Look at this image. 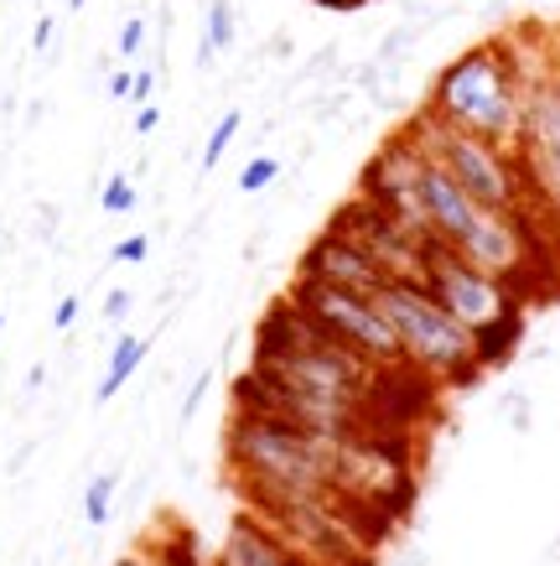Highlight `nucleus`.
Returning a JSON list of instances; mask_svg holds the SVG:
<instances>
[{
    "mask_svg": "<svg viewBox=\"0 0 560 566\" xmlns=\"http://www.w3.org/2000/svg\"><path fill=\"white\" fill-rule=\"evenodd\" d=\"M255 369L286 379L296 390L342 400V406H353V411H363V416H373V400L384 390H394V379L410 375V369H400V375L373 369L369 359H358L353 348H342L327 327H317L296 302H286V296H281V302L265 312V323H260Z\"/></svg>",
    "mask_w": 560,
    "mask_h": 566,
    "instance_id": "f257e3e1",
    "label": "nucleus"
},
{
    "mask_svg": "<svg viewBox=\"0 0 560 566\" xmlns=\"http://www.w3.org/2000/svg\"><path fill=\"white\" fill-rule=\"evenodd\" d=\"M421 109L436 115L442 125H452V130L514 146L519 125H525V73H519L514 42L509 36H493V42H477V48L457 52L431 78Z\"/></svg>",
    "mask_w": 560,
    "mask_h": 566,
    "instance_id": "f03ea898",
    "label": "nucleus"
},
{
    "mask_svg": "<svg viewBox=\"0 0 560 566\" xmlns=\"http://www.w3.org/2000/svg\"><path fill=\"white\" fill-rule=\"evenodd\" d=\"M421 198H425V223H431V244H446L452 255L498 275L504 286H519L529 275V260L540 255L535 250V219L477 203L473 192H462L431 156L421 167Z\"/></svg>",
    "mask_w": 560,
    "mask_h": 566,
    "instance_id": "7ed1b4c3",
    "label": "nucleus"
},
{
    "mask_svg": "<svg viewBox=\"0 0 560 566\" xmlns=\"http://www.w3.org/2000/svg\"><path fill=\"white\" fill-rule=\"evenodd\" d=\"M332 447L338 437H317L281 416L234 411L223 452L244 499L260 494H332Z\"/></svg>",
    "mask_w": 560,
    "mask_h": 566,
    "instance_id": "20e7f679",
    "label": "nucleus"
},
{
    "mask_svg": "<svg viewBox=\"0 0 560 566\" xmlns=\"http://www.w3.org/2000/svg\"><path fill=\"white\" fill-rule=\"evenodd\" d=\"M400 130H405V136L415 140V151L431 156L462 192H473L477 203L519 213V219H545L540 208H535V198H529L525 167H519L514 146L467 136V130H452V125H442L436 115H425V109H415Z\"/></svg>",
    "mask_w": 560,
    "mask_h": 566,
    "instance_id": "39448f33",
    "label": "nucleus"
},
{
    "mask_svg": "<svg viewBox=\"0 0 560 566\" xmlns=\"http://www.w3.org/2000/svg\"><path fill=\"white\" fill-rule=\"evenodd\" d=\"M373 296V307L384 312V323L394 327V338L405 348V359L436 385H467L477 375L473 354V327H462L452 312L425 292L421 281H384Z\"/></svg>",
    "mask_w": 560,
    "mask_h": 566,
    "instance_id": "423d86ee",
    "label": "nucleus"
},
{
    "mask_svg": "<svg viewBox=\"0 0 560 566\" xmlns=\"http://www.w3.org/2000/svg\"><path fill=\"white\" fill-rule=\"evenodd\" d=\"M514 57H519V52H514ZM519 73H525V125H519V140H514V156H519V167H525L535 208L560 229V73H556V48L540 57V69H529L525 57H519Z\"/></svg>",
    "mask_w": 560,
    "mask_h": 566,
    "instance_id": "0eeeda50",
    "label": "nucleus"
},
{
    "mask_svg": "<svg viewBox=\"0 0 560 566\" xmlns=\"http://www.w3.org/2000/svg\"><path fill=\"white\" fill-rule=\"evenodd\" d=\"M286 302H296L311 323L327 327L342 348H353L358 359H369L373 369H390V375L415 369V364L405 359L400 338H394V327L384 323V312L373 307V296L342 292V286H327V281H311V275H296Z\"/></svg>",
    "mask_w": 560,
    "mask_h": 566,
    "instance_id": "6e6552de",
    "label": "nucleus"
},
{
    "mask_svg": "<svg viewBox=\"0 0 560 566\" xmlns=\"http://www.w3.org/2000/svg\"><path fill=\"white\" fill-rule=\"evenodd\" d=\"M415 281H421L425 292L436 296L462 327H483V323H493L498 312L514 307V286H504L498 275L467 265V260L452 255L446 244H425L421 275H415Z\"/></svg>",
    "mask_w": 560,
    "mask_h": 566,
    "instance_id": "1a4fd4ad",
    "label": "nucleus"
},
{
    "mask_svg": "<svg viewBox=\"0 0 560 566\" xmlns=\"http://www.w3.org/2000/svg\"><path fill=\"white\" fill-rule=\"evenodd\" d=\"M421 167L425 156L415 151V140L400 130L379 151L369 156V167L358 177V198H369L373 208H384L390 219H400L415 240L431 244V223H425V198H421Z\"/></svg>",
    "mask_w": 560,
    "mask_h": 566,
    "instance_id": "9d476101",
    "label": "nucleus"
},
{
    "mask_svg": "<svg viewBox=\"0 0 560 566\" xmlns=\"http://www.w3.org/2000/svg\"><path fill=\"white\" fill-rule=\"evenodd\" d=\"M327 223L342 229V234H353V240L384 265V275H394V281H415V275H421L425 240H415L405 223L390 219L384 208H373L369 198H348Z\"/></svg>",
    "mask_w": 560,
    "mask_h": 566,
    "instance_id": "9b49d317",
    "label": "nucleus"
},
{
    "mask_svg": "<svg viewBox=\"0 0 560 566\" xmlns=\"http://www.w3.org/2000/svg\"><path fill=\"white\" fill-rule=\"evenodd\" d=\"M296 275H311V281H327V286H342V292H379L390 275H384V265L363 250V244L353 240V234H342V229H332L327 223L317 240L302 250V260H296Z\"/></svg>",
    "mask_w": 560,
    "mask_h": 566,
    "instance_id": "f8f14e48",
    "label": "nucleus"
},
{
    "mask_svg": "<svg viewBox=\"0 0 560 566\" xmlns=\"http://www.w3.org/2000/svg\"><path fill=\"white\" fill-rule=\"evenodd\" d=\"M213 566H317V562H306L296 546H286L281 535L265 525L260 515H244L229 525V535H223V546L219 556H213Z\"/></svg>",
    "mask_w": 560,
    "mask_h": 566,
    "instance_id": "ddd939ff",
    "label": "nucleus"
},
{
    "mask_svg": "<svg viewBox=\"0 0 560 566\" xmlns=\"http://www.w3.org/2000/svg\"><path fill=\"white\" fill-rule=\"evenodd\" d=\"M525 344V307L514 302L509 312H498L493 323L473 327V354H477V369H498V364L514 359V348Z\"/></svg>",
    "mask_w": 560,
    "mask_h": 566,
    "instance_id": "4468645a",
    "label": "nucleus"
},
{
    "mask_svg": "<svg viewBox=\"0 0 560 566\" xmlns=\"http://www.w3.org/2000/svg\"><path fill=\"white\" fill-rule=\"evenodd\" d=\"M146 354H151V338H136V333H119L115 348H109V369H104L99 390H94V400H115L125 385H130V375H136L140 364H146Z\"/></svg>",
    "mask_w": 560,
    "mask_h": 566,
    "instance_id": "2eb2a0df",
    "label": "nucleus"
},
{
    "mask_svg": "<svg viewBox=\"0 0 560 566\" xmlns=\"http://www.w3.org/2000/svg\"><path fill=\"white\" fill-rule=\"evenodd\" d=\"M229 48H234V0H208V36L198 63H213V52H229Z\"/></svg>",
    "mask_w": 560,
    "mask_h": 566,
    "instance_id": "dca6fc26",
    "label": "nucleus"
},
{
    "mask_svg": "<svg viewBox=\"0 0 560 566\" xmlns=\"http://www.w3.org/2000/svg\"><path fill=\"white\" fill-rule=\"evenodd\" d=\"M239 109H229V115H219V125H213V130H208V140H203V172H213V167H219L223 161V151H229V146H234V136H239Z\"/></svg>",
    "mask_w": 560,
    "mask_h": 566,
    "instance_id": "f3484780",
    "label": "nucleus"
},
{
    "mask_svg": "<svg viewBox=\"0 0 560 566\" xmlns=\"http://www.w3.org/2000/svg\"><path fill=\"white\" fill-rule=\"evenodd\" d=\"M115 473H99V479L88 483V494H84V520L88 525H104L109 520V510H115Z\"/></svg>",
    "mask_w": 560,
    "mask_h": 566,
    "instance_id": "a211bd4d",
    "label": "nucleus"
},
{
    "mask_svg": "<svg viewBox=\"0 0 560 566\" xmlns=\"http://www.w3.org/2000/svg\"><path fill=\"white\" fill-rule=\"evenodd\" d=\"M275 182H281V161H275V156H255V161L239 172V192H250V198L275 188Z\"/></svg>",
    "mask_w": 560,
    "mask_h": 566,
    "instance_id": "6ab92c4d",
    "label": "nucleus"
},
{
    "mask_svg": "<svg viewBox=\"0 0 560 566\" xmlns=\"http://www.w3.org/2000/svg\"><path fill=\"white\" fill-rule=\"evenodd\" d=\"M136 182H130V177L125 172H115L109 177V182H104V192H99V208L104 213H130V208H136Z\"/></svg>",
    "mask_w": 560,
    "mask_h": 566,
    "instance_id": "aec40b11",
    "label": "nucleus"
},
{
    "mask_svg": "<svg viewBox=\"0 0 560 566\" xmlns=\"http://www.w3.org/2000/svg\"><path fill=\"white\" fill-rule=\"evenodd\" d=\"M151 556L161 566H213L208 556H198V546L187 541V535H177V541H161V546H151Z\"/></svg>",
    "mask_w": 560,
    "mask_h": 566,
    "instance_id": "412c9836",
    "label": "nucleus"
},
{
    "mask_svg": "<svg viewBox=\"0 0 560 566\" xmlns=\"http://www.w3.org/2000/svg\"><path fill=\"white\" fill-rule=\"evenodd\" d=\"M109 255H115L119 265H140V260L151 255V240H146V234H125V240H119Z\"/></svg>",
    "mask_w": 560,
    "mask_h": 566,
    "instance_id": "4be33fe9",
    "label": "nucleus"
},
{
    "mask_svg": "<svg viewBox=\"0 0 560 566\" xmlns=\"http://www.w3.org/2000/svg\"><path fill=\"white\" fill-rule=\"evenodd\" d=\"M115 48H119V57H136V52L146 48V21H140V17L125 21V27H119V42H115Z\"/></svg>",
    "mask_w": 560,
    "mask_h": 566,
    "instance_id": "5701e85b",
    "label": "nucleus"
},
{
    "mask_svg": "<svg viewBox=\"0 0 560 566\" xmlns=\"http://www.w3.org/2000/svg\"><path fill=\"white\" fill-rule=\"evenodd\" d=\"M151 88H156V73L151 69L130 73V99H136V104H151Z\"/></svg>",
    "mask_w": 560,
    "mask_h": 566,
    "instance_id": "b1692460",
    "label": "nucleus"
},
{
    "mask_svg": "<svg viewBox=\"0 0 560 566\" xmlns=\"http://www.w3.org/2000/svg\"><path fill=\"white\" fill-rule=\"evenodd\" d=\"M73 323H78V296H63L57 312H52V327H57V333H68Z\"/></svg>",
    "mask_w": 560,
    "mask_h": 566,
    "instance_id": "393cba45",
    "label": "nucleus"
},
{
    "mask_svg": "<svg viewBox=\"0 0 560 566\" xmlns=\"http://www.w3.org/2000/svg\"><path fill=\"white\" fill-rule=\"evenodd\" d=\"M130 302H136L130 292H109V296H104V317H109V323H125V312H130Z\"/></svg>",
    "mask_w": 560,
    "mask_h": 566,
    "instance_id": "a878e982",
    "label": "nucleus"
},
{
    "mask_svg": "<svg viewBox=\"0 0 560 566\" xmlns=\"http://www.w3.org/2000/svg\"><path fill=\"white\" fill-rule=\"evenodd\" d=\"M156 125H161V109H156V104H140V115H136V136H151Z\"/></svg>",
    "mask_w": 560,
    "mask_h": 566,
    "instance_id": "bb28decb",
    "label": "nucleus"
},
{
    "mask_svg": "<svg viewBox=\"0 0 560 566\" xmlns=\"http://www.w3.org/2000/svg\"><path fill=\"white\" fill-rule=\"evenodd\" d=\"M203 395H208V375H198V385L187 390V400H182V416H192L198 406H203Z\"/></svg>",
    "mask_w": 560,
    "mask_h": 566,
    "instance_id": "cd10ccee",
    "label": "nucleus"
},
{
    "mask_svg": "<svg viewBox=\"0 0 560 566\" xmlns=\"http://www.w3.org/2000/svg\"><path fill=\"white\" fill-rule=\"evenodd\" d=\"M47 42H52V21L42 17V21H36V32H32V48H36V52H47Z\"/></svg>",
    "mask_w": 560,
    "mask_h": 566,
    "instance_id": "c85d7f7f",
    "label": "nucleus"
},
{
    "mask_svg": "<svg viewBox=\"0 0 560 566\" xmlns=\"http://www.w3.org/2000/svg\"><path fill=\"white\" fill-rule=\"evenodd\" d=\"M311 6H323V11H358V6H369V0H311Z\"/></svg>",
    "mask_w": 560,
    "mask_h": 566,
    "instance_id": "c756f323",
    "label": "nucleus"
},
{
    "mask_svg": "<svg viewBox=\"0 0 560 566\" xmlns=\"http://www.w3.org/2000/svg\"><path fill=\"white\" fill-rule=\"evenodd\" d=\"M109 94H115V99H130V73H115V78H109Z\"/></svg>",
    "mask_w": 560,
    "mask_h": 566,
    "instance_id": "7c9ffc66",
    "label": "nucleus"
},
{
    "mask_svg": "<svg viewBox=\"0 0 560 566\" xmlns=\"http://www.w3.org/2000/svg\"><path fill=\"white\" fill-rule=\"evenodd\" d=\"M115 566H156V562H151V551H136V556H119Z\"/></svg>",
    "mask_w": 560,
    "mask_h": 566,
    "instance_id": "2f4dec72",
    "label": "nucleus"
},
{
    "mask_svg": "<svg viewBox=\"0 0 560 566\" xmlns=\"http://www.w3.org/2000/svg\"><path fill=\"white\" fill-rule=\"evenodd\" d=\"M550 48H556V73H560V27L550 32Z\"/></svg>",
    "mask_w": 560,
    "mask_h": 566,
    "instance_id": "473e14b6",
    "label": "nucleus"
},
{
    "mask_svg": "<svg viewBox=\"0 0 560 566\" xmlns=\"http://www.w3.org/2000/svg\"><path fill=\"white\" fill-rule=\"evenodd\" d=\"M68 6H73V11H78V6H84V0H68Z\"/></svg>",
    "mask_w": 560,
    "mask_h": 566,
    "instance_id": "72a5a7b5",
    "label": "nucleus"
},
{
    "mask_svg": "<svg viewBox=\"0 0 560 566\" xmlns=\"http://www.w3.org/2000/svg\"><path fill=\"white\" fill-rule=\"evenodd\" d=\"M0 338H6V317H0Z\"/></svg>",
    "mask_w": 560,
    "mask_h": 566,
    "instance_id": "f704fd0d",
    "label": "nucleus"
},
{
    "mask_svg": "<svg viewBox=\"0 0 560 566\" xmlns=\"http://www.w3.org/2000/svg\"><path fill=\"white\" fill-rule=\"evenodd\" d=\"M151 562H156V556H151ZM156 566H161V562H156Z\"/></svg>",
    "mask_w": 560,
    "mask_h": 566,
    "instance_id": "c9c22d12",
    "label": "nucleus"
}]
</instances>
